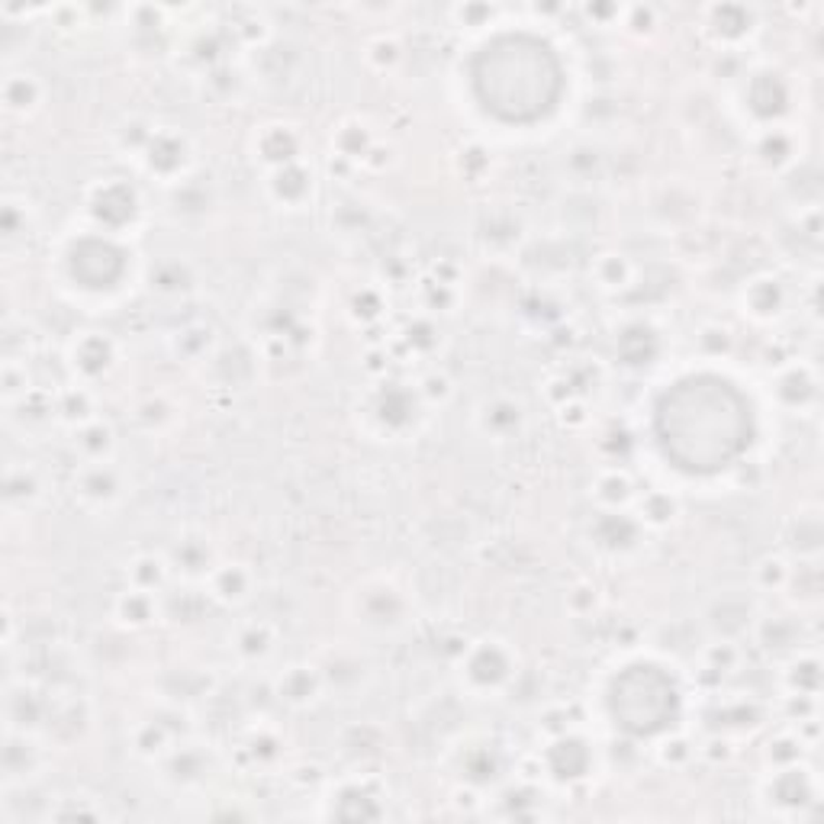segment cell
Returning <instances> with one entry per match:
<instances>
[{
    "instance_id": "cb8c5ba5",
    "label": "cell",
    "mask_w": 824,
    "mask_h": 824,
    "mask_svg": "<svg viewBox=\"0 0 824 824\" xmlns=\"http://www.w3.org/2000/svg\"><path fill=\"white\" fill-rule=\"evenodd\" d=\"M590 493H593L599 509H625L638 496V486H635V477L625 467H609L596 477Z\"/></svg>"
},
{
    "instance_id": "94428289",
    "label": "cell",
    "mask_w": 824,
    "mask_h": 824,
    "mask_svg": "<svg viewBox=\"0 0 824 824\" xmlns=\"http://www.w3.org/2000/svg\"><path fill=\"white\" fill-rule=\"evenodd\" d=\"M13 642H16V619H13L10 609H3V647L13 650V647H16Z\"/></svg>"
},
{
    "instance_id": "6da1fadb",
    "label": "cell",
    "mask_w": 824,
    "mask_h": 824,
    "mask_svg": "<svg viewBox=\"0 0 824 824\" xmlns=\"http://www.w3.org/2000/svg\"><path fill=\"white\" fill-rule=\"evenodd\" d=\"M460 676L467 683V689L473 693H496L503 686H509L519 673V660L516 654L503 642H473L467 644V650L458 657Z\"/></svg>"
},
{
    "instance_id": "e0dca14e",
    "label": "cell",
    "mask_w": 824,
    "mask_h": 824,
    "mask_svg": "<svg viewBox=\"0 0 824 824\" xmlns=\"http://www.w3.org/2000/svg\"><path fill=\"white\" fill-rule=\"evenodd\" d=\"M358 616L373 629H396L406 616V599L396 586L380 583V586H367L362 593V606Z\"/></svg>"
},
{
    "instance_id": "7dc6e473",
    "label": "cell",
    "mask_w": 824,
    "mask_h": 824,
    "mask_svg": "<svg viewBox=\"0 0 824 824\" xmlns=\"http://www.w3.org/2000/svg\"><path fill=\"white\" fill-rule=\"evenodd\" d=\"M416 390H419V396H422V403H426V406H442V403H448V400H452L455 383H452V377H448L445 370H429V373H422V377H419Z\"/></svg>"
},
{
    "instance_id": "8d00e7d4",
    "label": "cell",
    "mask_w": 824,
    "mask_h": 824,
    "mask_svg": "<svg viewBox=\"0 0 824 824\" xmlns=\"http://www.w3.org/2000/svg\"><path fill=\"white\" fill-rule=\"evenodd\" d=\"M676 512H680V503H676V496L673 493H667V490H647L642 496V525H650V529H663V525H670L673 519H676Z\"/></svg>"
},
{
    "instance_id": "c3c4849f",
    "label": "cell",
    "mask_w": 824,
    "mask_h": 824,
    "mask_svg": "<svg viewBox=\"0 0 824 824\" xmlns=\"http://www.w3.org/2000/svg\"><path fill=\"white\" fill-rule=\"evenodd\" d=\"M419 300H422V306L426 309H432V313H448L455 303H458V293H455V287H448V283H442V280H422L419 283Z\"/></svg>"
},
{
    "instance_id": "4dcf8cb0",
    "label": "cell",
    "mask_w": 824,
    "mask_h": 824,
    "mask_svg": "<svg viewBox=\"0 0 824 824\" xmlns=\"http://www.w3.org/2000/svg\"><path fill=\"white\" fill-rule=\"evenodd\" d=\"M75 452L81 455V460H110L116 452V432L106 419H91L81 429H75Z\"/></svg>"
},
{
    "instance_id": "9a60e30c",
    "label": "cell",
    "mask_w": 824,
    "mask_h": 824,
    "mask_svg": "<svg viewBox=\"0 0 824 824\" xmlns=\"http://www.w3.org/2000/svg\"><path fill=\"white\" fill-rule=\"evenodd\" d=\"M642 529V522L632 519V516L622 512V509H599V519H596V525L590 529V535H593V542L603 550L625 554V550L638 548Z\"/></svg>"
},
{
    "instance_id": "11a10c76",
    "label": "cell",
    "mask_w": 824,
    "mask_h": 824,
    "mask_svg": "<svg viewBox=\"0 0 824 824\" xmlns=\"http://www.w3.org/2000/svg\"><path fill=\"white\" fill-rule=\"evenodd\" d=\"M155 129L159 126H152V123H142V119H132V123H126L123 129H119V149L123 152H145V145H149V139L155 136Z\"/></svg>"
},
{
    "instance_id": "816d5d0a",
    "label": "cell",
    "mask_w": 824,
    "mask_h": 824,
    "mask_svg": "<svg viewBox=\"0 0 824 824\" xmlns=\"http://www.w3.org/2000/svg\"><path fill=\"white\" fill-rule=\"evenodd\" d=\"M622 26L635 36H650L657 29V7H650V3L622 7Z\"/></svg>"
},
{
    "instance_id": "60d3db41",
    "label": "cell",
    "mask_w": 824,
    "mask_h": 824,
    "mask_svg": "<svg viewBox=\"0 0 824 824\" xmlns=\"http://www.w3.org/2000/svg\"><path fill=\"white\" fill-rule=\"evenodd\" d=\"M178 409L168 403V396L155 393V396H145L139 406H136V422L145 429V432H162L175 422Z\"/></svg>"
},
{
    "instance_id": "bcb514c9",
    "label": "cell",
    "mask_w": 824,
    "mask_h": 824,
    "mask_svg": "<svg viewBox=\"0 0 824 824\" xmlns=\"http://www.w3.org/2000/svg\"><path fill=\"white\" fill-rule=\"evenodd\" d=\"M365 59L373 72H380V75H383V72L396 68V62L403 59V49H400V42H396L393 36H377V39H370V42H367Z\"/></svg>"
},
{
    "instance_id": "7402d4cb",
    "label": "cell",
    "mask_w": 824,
    "mask_h": 824,
    "mask_svg": "<svg viewBox=\"0 0 824 824\" xmlns=\"http://www.w3.org/2000/svg\"><path fill=\"white\" fill-rule=\"evenodd\" d=\"M42 496V477L33 464H7L3 473V503L7 509H26L29 503H36Z\"/></svg>"
},
{
    "instance_id": "b9f144b4",
    "label": "cell",
    "mask_w": 824,
    "mask_h": 824,
    "mask_svg": "<svg viewBox=\"0 0 824 824\" xmlns=\"http://www.w3.org/2000/svg\"><path fill=\"white\" fill-rule=\"evenodd\" d=\"M789 580H793V567H789V560L779 557V554H766V557L753 567V583H757L763 593H779V590L789 586Z\"/></svg>"
},
{
    "instance_id": "e575fe53",
    "label": "cell",
    "mask_w": 824,
    "mask_h": 824,
    "mask_svg": "<svg viewBox=\"0 0 824 824\" xmlns=\"http://www.w3.org/2000/svg\"><path fill=\"white\" fill-rule=\"evenodd\" d=\"M815 393H819V383H815L812 370H806V367H789V370H783L779 380H776V396H779L783 406H789V409L806 406Z\"/></svg>"
},
{
    "instance_id": "f6af8a7d",
    "label": "cell",
    "mask_w": 824,
    "mask_h": 824,
    "mask_svg": "<svg viewBox=\"0 0 824 824\" xmlns=\"http://www.w3.org/2000/svg\"><path fill=\"white\" fill-rule=\"evenodd\" d=\"M702 663H706V670H712L719 676L734 673L737 663H740V647L732 638H719V642H712L702 650Z\"/></svg>"
},
{
    "instance_id": "db71d44e",
    "label": "cell",
    "mask_w": 824,
    "mask_h": 824,
    "mask_svg": "<svg viewBox=\"0 0 824 824\" xmlns=\"http://www.w3.org/2000/svg\"><path fill=\"white\" fill-rule=\"evenodd\" d=\"M699 352L706 355V358H722V355H728L734 345L732 332L725 329V326H706L702 332H699Z\"/></svg>"
},
{
    "instance_id": "5bb4252c",
    "label": "cell",
    "mask_w": 824,
    "mask_h": 824,
    "mask_svg": "<svg viewBox=\"0 0 824 824\" xmlns=\"http://www.w3.org/2000/svg\"><path fill=\"white\" fill-rule=\"evenodd\" d=\"M300 152H303V136L287 123H271L255 132V159H262L268 172L300 162Z\"/></svg>"
},
{
    "instance_id": "680465c9",
    "label": "cell",
    "mask_w": 824,
    "mask_h": 824,
    "mask_svg": "<svg viewBox=\"0 0 824 824\" xmlns=\"http://www.w3.org/2000/svg\"><path fill=\"white\" fill-rule=\"evenodd\" d=\"M557 419H560V426H563V429H580V426L590 419L586 403H583L580 396H573V400L560 403V406H557Z\"/></svg>"
},
{
    "instance_id": "74e56055",
    "label": "cell",
    "mask_w": 824,
    "mask_h": 824,
    "mask_svg": "<svg viewBox=\"0 0 824 824\" xmlns=\"http://www.w3.org/2000/svg\"><path fill=\"white\" fill-rule=\"evenodd\" d=\"M33 377H29V367L20 358H7L3 362V370H0V393H3V403L7 406H16L20 400H26L33 393Z\"/></svg>"
},
{
    "instance_id": "1f68e13d",
    "label": "cell",
    "mask_w": 824,
    "mask_h": 824,
    "mask_svg": "<svg viewBox=\"0 0 824 824\" xmlns=\"http://www.w3.org/2000/svg\"><path fill=\"white\" fill-rule=\"evenodd\" d=\"M593 277H596V283H599L603 290L622 293V290H629V287L635 283L638 268H635V262H632L629 255H622V252H603V255L593 262Z\"/></svg>"
},
{
    "instance_id": "681fc988",
    "label": "cell",
    "mask_w": 824,
    "mask_h": 824,
    "mask_svg": "<svg viewBox=\"0 0 824 824\" xmlns=\"http://www.w3.org/2000/svg\"><path fill=\"white\" fill-rule=\"evenodd\" d=\"M26 200H20V197H7L3 200V206H0V226H3V239H16V236H23L26 232Z\"/></svg>"
},
{
    "instance_id": "d590c367",
    "label": "cell",
    "mask_w": 824,
    "mask_h": 824,
    "mask_svg": "<svg viewBox=\"0 0 824 824\" xmlns=\"http://www.w3.org/2000/svg\"><path fill=\"white\" fill-rule=\"evenodd\" d=\"M332 145H335L339 159H345V162H365L367 152L373 149V136H370V129H367L365 123H342L339 132H335V139H332Z\"/></svg>"
},
{
    "instance_id": "8992f818",
    "label": "cell",
    "mask_w": 824,
    "mask_h": 824,
    "mask_svg": "<svg viewBox=\"0 0 824 824\" xmlns=\"http://www.w3.org/2000/svg\"><path fill=\"white\" fill-rule=\"evenodd\" d=\"M426 403L419 396V390L406 386V383H383L380 390H373V406H370V416L377 419L380 432L386 435H400L406 429H413L416 419L396 413V409H406V413H419Z\"/></svg>"
},
{
    "instance_id": "7c38bea8",
    "label": "cell",
    "mask_w": 824,
    "mask_h": 824,
    "mask_svg": "<svg viewBox=\"0 0 824 824\" xmlns=\"http://www.w3.org/2000/svg\"><path fill=\"white\" fill-rule=\"evenodd\" d=\"M42 763H46V753L33 734L7 728V737H3V779H7V786L36 776L42 770Z\"/></svg>"
},
{
    "instance_id": "4fadbf2b",
    "label": "cell",
    "mask_w": 824,
    "mask_h": 824,
    "mask_svg": "<svg viewBox=\"0 0 824 824\" xmlns=\"http://www.w3.org/2000/svg\"><path fill=\"white\" fill-rule=\"evenodd\" d=\"M477 426H480L483 435H490L496 442H509L525 426V406L519 400H512V396L483 400V406L477 409Z\"/></svg>"
},
{
    "instance_id": "f35d334b",
    "label": "cell",
    "mask_w": 824,
    "mask_h": 824,
    "mask_svg": "<svg viewBox=\"0 0 824 824\" xmlns=\"http://www.w3.org/2000/svg\"><path fill=\"white\" fill-rule=\"evenodd\" d=\"M753 155H757V162H763L766 168H779V165H786V162L793 159V139H789L783 129L766 126V129L760 132L757 145H753Z\"/></svg>"
},
{
    "instance_id": "277c9868",
    "label": "cell",
    "mask_w": 824,
    "mask_h": 824,
    "mask_svg": "<svg viewBox=\"0 0 824 824\" xmlns=\"http://www.w3.org/2000/svg\"><path fill=\"white\" fill-rule=\"evenodd\" d=\"M145 172L165 183H178L187 178L190 168V142L178 129H155L145 152L139 155Z\"/></svg>"
},
{
    "instance_id": "ba28073f",
    "label": "cell",
    "mask_w": 824,
    "mask_h": 824,
    "mask_svg": "<svg viewBox=\"0 0 824 824\" xmlns=\"http://www.w3.org/2000/svg\"><path fill=\"white\" fill-rule=\"evenodd\" d=\"M702 23H706V33H709L725 52H732L734 46H740V42L757 29L753 10H750V7H740V3H715V7H706V10H702Z\"/></svg>"
},
{
    "instance_id": "4316f807",
    "label": "cell",
    "mask_w": 824,
    "mask_h": 824,
    "mask_svg": "<svg viewBox=\"0 0 824 824\" xmlns=\"http://www.w3.org/2000/svg\"><path fill=\"white\" fill-rule=\"evenodd\" d=\"M786 306V287L776 277H757L744 287V309L753 319H773Z\"/></svg>"
},
{
    "instance_id": "7a4b0ae2",
    "label": "cell",
    "mask_w": 824,
    "mask_h": 824,
    "mask_svg": "<svg viewBox=\"0 0 824 824\" xmlns=\"http://www.w3.org/2000/svg\"><path fill=\"white\" fill-rule=\"evenodd\" d=\"M139 213H142L139 190L129 181H123V178L100 181L88 193V216H91L93 226L106 236H119V232L132 229Z\"/></svg>"
},
{
    "instance_id": "5b68a950",
    "label": "cell",
    "mask_w": 824,
    "mask_h": 824,
    "mask_svg": "<svg viewBox=\"0 0 824 824\" xmlns=\"http://www.w3.org/2000/svg\"><path fill=\"white\" fill-rule=\"evenodd\" d=\"M68 367L81 383H93L116 367V342L106 332H78L68 345Z\"/></svg>"
},
{
    "instance_id": "8fae6325",
    "label": "cell",
    "mask_w": 824,
    "mask_h": 824,
    "mask_svg": "<svg viewBox=\"0 0 824 824\" xmlns=\"http://www.w3.org/2000/svg\"><path fill=\"white\" fill-rule=\"evenodd\" d=\"M322 693H326V680H322V670L316 663H293L277 676L275 683L277 699L293 706V709L313 706Z\"/></svg>"
},
{
    "instance_id": "9f6ffc18",
    "label": "cell",
    "mask_w": 824,
    "mask_h": 824,
    "mask_svg": "<svg viewBox=\"0 0 824 824\" xmlns=\"http://www.w3.org/2000/svg\"><path fill=\"white\" fill-rule=\"evenodd\" d=\"M380 313H383V296H380V290L365 287V290L355 293V300H352V316H355V319L373 322V319H380Z\"/></svg>"
},
{
    "instance_id": "ee69618b",
    "label": "cell",
    "mask_w": 824,
    "mask_h": 824,
    "mask_svg": "<svg viewBox=\"0 0 824 824\" xmlns=\"http://www.w3.org/2000/svg\"><path fill=\"white\" fill-rule=\"evenodd\" d=\"M563 168L573 181H593V175H599L603 168V155L593 145H573L570 152H563Z\"/></svg>"
},
{
    "instance_id": "ac0fdd59",
    "label": "cell",
    "mask_w": 824,
    "mask_h": 824,
    "mask_svg": "<svg viewBox=\"0 0 824 824\" xmlns=\"http://www.w3.org/2000/svg\"><path fill=\"white\" fill-rule=\"evenodd\" d=\"M162 616V603H159V593H145V590H132L126 586L116 603H113V619L129 629V632H142L149 625H155Z\"/></svg>"
},
{
    "instance_id": "484cf974",
    "label": "cell",
    "mask_w": 824,
    "mask_h": 824,
    "mask_svg": "<svg viewBox=\"0 0 824 824\" xmlns=\"http://www.w3.org/2000/svg\"><path fill=\"white\" fill-rule=\"evenodd\" d=\"M226 33H229L239 46L258 52V49H265L268 39H271V20H268V13L258 10V7H239V10H232V20L226 23Z\"/></svg>"
},
{
    "instance_id": "ab89813d",
    "label": "cell",
    "mask_w": 824,
    "mask_h": 824,
    "mask_svg": "<svg viewBox=\"0 0 824 824\" xmlns=\"http://www.w3.org/2000/svg\"><path fill=\"white\" fill-rule=\"evenodd\" d=\"M206 599L210 593H197V590H178L162 603V616L175 619V622H197L206 612Z\"/></svg>"
},
{
    "instance_id": "f546056e",
    "label": "cell",
    "mask_w": 824,
    "mask_h": 824,
    "mask_svg": "<svg viewBox=\"0 0 824 824\" xmlns=\"http://www.w3.org/2000/svg\"><path fill=\"white\" fill-rule=\"evenodd\" d=\"M172 576L175 573H172L168 557H159V554H139L126 567V580L132 590H145V593H159V596L172 583Z\"/></svg>"
},
{
    "instance_id": "3957f363",
    "label": "cell",
    "mask_w": 824,
    "mask_h": 824,
    "mask_svg": "<svg viewBox=\"0 0 824 824\" xmlns=\"http://www.w3.org/2000/svg\"><path fill=\"white\" fill-rule=\"evenodd\" d=\"M52 712V696L36 680H16L7 686L3 719L10 732H46Z\"/></svg>"
},
{
    "instance_id": "f1b7e54d",
    "label": "cell",
    "mask_w": 824,
    "mask_h": 824,
    "mask_svg": "<svg viewBox=\"0 0 824 824\" xmlns=\"http://www.w3.org/2000/svg\"><path fill=\"white\" fill-rule=\"evenodd\" d=\"M165 770L175 783L181 786H190V783H200L210 770V753L200 747V744H178L172 747L165 757Z\"/></svg>"
},
{
    "instance_id": "44dd1931",
    "label": "cell",
    "mask_w": 824,
    "mask_h": 824,
    "mask_svg": "<svg viewBox=\"0 0 824 824\" xmlns=\"http://www.w3.org/2000/svg\"><path fill=\"white\" fill-rule=\"evenodd\" d=\"M216 348V329L203 319H190L172 335V352L178 362L197 365V362H210Z\"/></svg>"
},
{
    "instance_id": "f5cc1de1",
    "label": "cell",
    "mask_w": 824,
    "mask_h": 824,
    "mask_svg": "<svg viewBox=\"0 0 824 824\" xmlns=\"http://www.w3.org/2000/svg\"><path fill=\"white\" fill-rule=\"evenodd\" d=\"M802 757V737L799 734H779L770 740V750H766V760L776 763V766H793L799 763Z\"/></svg>"
},
{
    "instance_id": "ffe728a7",
    "label": "cell",
    "mask_w": 824,
    "mask_h": 824,
    "mask_svg": "<svg viewBox=\"0 0 824 824\" xmlns=\"http://www.w3.org/2000/svg\"><path fill=\"white\" fill-rule=\"evenodd\" d=\"M46 97V85L33 72H10L3 78V110L10 116H33Z\"/></svg>"
},
{
    "instance_id": "603a6c76",
    "label": "cell",
    "mask_w": 824,
    "mask_h": 824,
    "mask_svg": "<svg viewBox=\"0 0 824 824\" xmlns=\"http://www.w3.org/2000/svg\"><path fill=\"white\" fill-rule=\"evenodd\" d=\"M183 62L206 75L213 68L223 65V55H226V39H223V29H197L193 36H187V42L181 46Z\"/></svg>"
},
{
    "instance_id": "52a82bcc",
    "label": "cell",
    "mask_w": 824,
    "mask_h": 824,
    "mask_svg": "<svg viewBox=\"0 0 824 824\" xmlns=\"http://www.w3.org/2000/svg\"><path fill=\"white\" fill-rule=\"evenodd\" d=\"M75 496L88 506H113L123 496V473L110 460H85L75 470Z\"/></svg>"
},
{
    "instance_id": "836d02e7",
    "label": "cell",
    "mask_w": 824,
    "mask_h": 824,
    "mask_svg": "<svg viewBox=\"0 0 824 824\" xmlns=\"http://www.w3.org/2000/svg\"><path fill=\"white\" fill-rule=\"evenodd\" d=\"M149 283L162 296H183L193 287V268L187 262H181V258H165V262H159L152 268Z\"/></svg>"
},
{
    "instance_id": "d6986e66",
    "label": "cell",
    "mask_w": 824,
    "mask_h": 824,
    "mask_svg": "<svg viewBox=\"0 0 824 824\" xmlns=\"http://www.w3.org/2000/svg\"><path fill=\"white\" fill-rule=\"evenodd\" d=\"M268 193L280 206L296 210V206H303L313 197V172L303 162L275 168V172H268Z\"/></svg>"
},
{
    "instance_id": "7bdbcfd3",
    "label": "cell",
    "mask_w": 824,
    "mask_h": 824,
    "mask_svg": "<svg viewBox=\"0 0 824 824\" xmlns=\"http://www.w3.org/2000/svg\"><path fill=\"white\" fill-rule=\"evenodd\" d=\"M400 342H406V345L413 348V355H432V352L439 348V342H442V332H439V326H435L432 319L419 316V319H413V322L403 329Z\"/></svg>"
},
{
    "instance_id": "30bf717a",
    "label": "cell",
    "mask_w": 824,
    "mask_h": 824,
    "mask_svg": "<svg viewBox=\"0 0 824 824\" xmlns=\"http://www.w3.org/2000/svg\"><path fill=\"white\" fill-rule=\"evenodd\" d=\"M206 593L219 606H245L255 596V573L245 563H216L206 576Z\"/></svg>"
},
{
    "instance_id": "9c48e42d",
    "label": "cell",
    "mask_w": 824,
    "mask_h": 824,
    "mask_svg": "<svg viewBox=\"0 0 824 824\" xmlns=\"http://www.w3.org/2000/svg\"><path fill=\"white\" fill-rule=\"evenodd\" d=\"M744 103L757 119H776L789 103V85L776 72H753L744 81Z\"/></svg>"
},
{
    "instance_id": "2e32d148",
    "label": "cell",
    "mask_w": 824,
    "mask_h": 824,
    "mask_svg": "<svg viewBox=\"0 0 824 824\" xmlns=\"http://www.w3.org/2000/svg\"><path fill=\"white\" fill-rule=\"evenodd\" d=\"M168 563H172V573L175 576H183V580H206L210 570L216 567V554H213V545L206 535H197V532H187L175 542V548L168 554Z\"/></svg>"
},
{
    "instance_id": "d6a6232c",
    "label": "cell",
    "mask_w": 824,
    "mask_h": 824,
    "mask_svg": "<svg viewBox=\"0 0 824 824\" xmlns=\"http://www.w3.org/2000/svg\"><path fill=\"white\" fill-rule=\"evenodd\" d=\"M175 737L178 732L162 722V719H145L132 728V750L139 757H149V760H162L172 747H175Z\"/></svg>"
},
{
    "instance_id": "f907efd6",
    "label": "cell",
    "mask_w": 824,
    "mask_h": 824,
    "mask_svg": "<svg viewBox=\"0 0 824 824\" xmlns=\"http://www.w3.org/2000/svg\"><path fill=\"white\" fill-rule=\"evenodd\" d=\"M496 16H499V10H496V7H490V3H460V7H452V20H455V26H467V29L490 26Z\"/></svg>"
},
{
    "instance_id": "91938a15",
    "label": "cell",
    "mask_w": 824,
    "mask_h": 824,
    "mask_svg": "<svg viewBox=\"0 0 824 824\" xmlns=\"http://www.w3.org/2000/svg\"><path fill=\"white\" fill-rule=\"evenodd\" d=\"M696 750L689 747V740H683V737H670L663 747H660V760L663 763H673V766H683V760H689Z\"/></svg>"
},
{
    "instance_id": "83f0119b",
    "label": "cell",
    "mask_w": 824,
    "mask_h": 824,
    "mask_svg": "<svg viewBox=\"0 0 824 824\" xmlns=\"http://www.w3.org/2000/svg\"><path fill=\"white\" fill-rule=\"evenodd\" d=\"M277 644V629L265 619H252L245 625L236 629V638H232V650L239 654V660L245 663H262Z\"/></svg>"
},
{
    "instance_id": "6f0895ef",
    "label": "cell",
    "mask_w": 824,
    "mask_h": 824,
    "mask_svg": "<svg viewBox=\"0 0 824 824\" xmlns=\"http://www.w3.org/2000/svg\"><path fill=\"white\" fill-rule=\"evenodd\" d=\"M277 747H280V740H277L271 732H265V728L252 734V740L245 744V750H249V753H252L258 763H268V760H275L277 753H280Z\"/></svg>"
},
{
    "instance_id": "d4e9b609",
    "label": "cell",
    "mask_w": 824,
    "mask_h": 824,
    "mask_svg": "<svg viewBox=\"0 0 824 824\" xmlns=\"http://www.w3.org/2000/svg\"><path fill=\"white\" fill-rule=\"evenodd\" d=\"M55 419L72 432L97 419V396L88 390V383H72L55 393Z\"/></svg>"
}]
</instances>
